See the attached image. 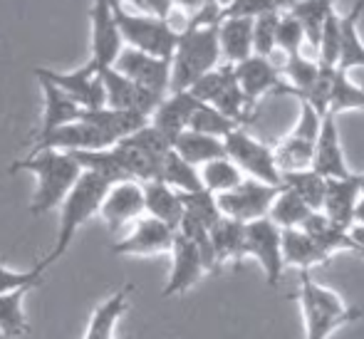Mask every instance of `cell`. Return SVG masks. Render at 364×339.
I'll return each instance as SVG.
<instances>
[{
	"label": "cell",
	"instance_id": "6da1fadb",
	"mask_svg": "<svg viewBox=\"0 0 364 339\" xmlns=\"http://www.w3.org/2000/svg\"><path fill=\"white\" fill-rule=\"evenodd\" d=\"M10 171H30L38 178V188H35L33 203L30 210L35 215L50 213L53 208H60L70 188L82 176L80 163L75 161L70 154L65 151H33L25 158L15 161Z\"/></svg>",
	"mask_w": 364,
	"mask_h": 339
},
{
	"label": "cell",
	"instance_id": "7a4b0ae2",
	"mask_svg": "<svg viewBox=\"0 0 364 339\" xmlns=\"http://www.w3.org/2000/svg\"><path fill=\"white\" fill-rule=\"evenodd\" d=\"M295 297L305 322V339H330L340 327L352 325L362 317L360 307L350 305L335 290L312 280L310 272H300V287Z\"/></svg>",
	"mask_w": 364,
	"mask_h": 339
},
{
	"label": "cell",
	"instance_id": "3957f363",
	"mask_svg": "<svg viewBox=\"0 0 364 339\" xmlns=\"http://www.w3.org/2000/svg\"><path fill=\"white\" fill-rule=\"evenodd\" d=\"M220 65L218 25H188L178 33L171 55L168 92H186L198 77Z\"/></svg>",
	"mask_w": 364,
	"mask_h": 339
},
{
	"label": "cell",
	"instance_id": "277c9868",
	"mask_svg": "<svg viewBox=\"0 0 364 339\" xmlns=\"http://www.w3.org/2000/svg\"><path fill=\"white\" fill-rule=\"evenodd\" d=\"M107 188H109V183H107L105 178L95 176V173L82 171V176L77 178L75 186L70 188V193L65 196V201L60 203L58 240H55L53 253L38 263L40 268L45 270L48 265L58 263V260L68 253L70 245H73V240H75V235H77V230H80L82 225L92 218V215H97V210H100V203H102V198H105Z\"/></svg>",
	"mask_w": 364,
	"mask_h": 339
},
{
	"label": "cell",
	"instance_id": "5b68a950",
	"mask_svg": "<svg viewBox=\"0 0 364 339\" xmlns=\"http://www.w3.org/2000/svg\"><path fill=\"white\" fill-rule=\"evenodd\" d=\"M109 5L124 48L139 50V53H146L151 58L171 60L178 33L168 20L154 18L149 13H132V10L122 8L119 3H114V0H109Z\"/></svg>",
	"mask_w": 364,
	"mask_h": 339
},
{
	"label": "cell",
	"instance_id": "8992f818",
	"mask_svg": "<svg viewBox=\"0 0 364 339\" xmlns=\"http://www.w3.org/2000/svg\"><path fill=\"white\" fill-rule=\"evenodd\" d=\"M225 156L240 168L245 178L268 183V186H280V171L275 166L273 146L263 144L260 139L245 131V127H238L223 139Z\"/></svg>",
	"mask_w": 364,
	"mask_h": 339
},
{
	"label": "cell",
	"instance_id": "52a82bcc",
	"mask_svg": "<svg viewBox=\"0 0 364 339\" xmlns=\"http://www.w3.org/2000/svg\"><path fill=\"white\" fill-rule=\"evenodd\" d=\"M278 191L280 186H268V183L253 181V178H243V183L235 186L233 191L218 193L216 205L223 218L253 223V220L268 218L270 203Z\"/></svg>",
	"mask_w": 364,
	"mask_h": 339
},
{
	"label": "cell",
	"instance_id": "ba28073f",
	"mask_svg": "<svg viewBox=\"0 0 364 339\" xmlns=\"http://www.w3.org/2000/svg\"><path fill=\"white\" fill-rule=\"evenodd\" d=\"M245 258H253L265 275L270 287L280 285L285 272L283 245H280V228L268 218L245 223Z\"/></svg>",
	"mask_w": 364,
	"mask_h": 339
},
{
	"label": "cell",
	"instance_id": "9c48e42d",
	"mask_svg": "<svg viewBox=\"0 0 364 339\" xmlns=\"http://www.w3.org/2000/svg\"><path fill=\"white\" fill-rule=\"evenodd\" d=\"M90 65L97 70L112 68L124 50L119 28L112 15L109 0H92L90 5Z\"/></svg>",
	"mask_w": 364,
	"mask_h": 339
},
{
	"label": "cell",
	"instance_id": "30bf717a",
	"mask_svg": "<svg viewBox=\"0 0 364 339\" xmlns=\"http://www.w3.org/2000/svg\"><path fill=\"white\" fill-rule=\"evenodd\" d=\"M109 146H114V141L100 127L90 124L85 119H77L65 127H58V129L48 131L43 136H35L33 151H48L50 149V151L75 154V151H100V149H109Z\"/></svg>",
	"mask_w": 364,
	"mask_h": 339
},
{
	"label": "cell",
	"instance_id": "8fae6325",
	"mask_svg": "<svg viewBox=\"0 0 364 339\" xmlns=\"http://www.w3.org/2000/svg\"><path fill=\"white\" fill-rule=\"evenodd\" d=\"M97 215L102 218V223L107 225L109 233H119L127 225H134L136 220L144 215L141 183H136V181L112 183V186L107 188L105 198H102Z\"/></svg>",
	"mask_w": 364,
	"mask_h": 339
},
{
	"label": "cell",
	"instance_id": "7c38bea8",
	"mask_svg": "<svg viewBox=\"0 0 364 339\" xmlns=\"http://www.w3.org/2000/svg\"><path fill=\"white\" fill-rule=\"evenodd\" d=\"M38 75L53 82L58 90H63L80 109H100L105 107V87H102L100 72L95 65H82L73 72H58L48 68H38Z\"/></svg>",
	"mask_w": 364,
	"mask_h": 339
},
{
	"label": "cell",
	"instance_id": "4fadbf2b",
	"mask_svg": "<svg viewBox=\"0 0 364 339\" xmlns=\"http://www.w3.org/2000/svg\"><path fill=\"white\" fill-rule=\"evenodd\" d=\"M119 75H124L127 80H132L134 85L144 87V90L154 92V95H168V80H171V60L164 58H151L139 50L124 48L117 58V63L112 65Z\"/></svg>",
	"mask_w": 364,
	"mask_h": 339
},
{
	"label": "cell",
	"instance_id": "5bb4252c",
	"mask_svg": "<svg viewBox=\"0 0 364 339\" xmlns=\"http://www.w3.org/2000/svg\"><path fill=\"white\" fill-rule=\"evenodd\" d=\"M173 238H176V230L168 228L166 223L151 218V215H141L132 230L119 240V243L112 245V253L114 255H136V258H144V255H161L171 253Z\"/></svg>",
	"mask_w": 364,
	"mask_h": 339
},
{
	"label": "cell",
	"instance_id": "9a60e30c",
	"mask_svg": "<svg viewBox=\"0 0 364 339\" xmlns=\"http://www.w3.org/2000/svg\"><path fill=\"white\" fill-rule=\"evenodd\" d=\"M97 72H100L102 87H105V107H109V109H129L139 112L144 117H151V112L164 99L161 95H154V92L127 80L114 68H102Z\"/></svg>",
	"mask_w": 364,
	"mask_h": 339
},
{
	"label": "cell",
	"instance_id": "2e32d148",
	"mask_svg": "<svg viewBox=\"0 0 364 339\" xmlns=\"http://www.w3.org/2000/svg\"><path fill=\"white\" fill-rule=\"evenodd\" d=\"M310 168L315 173H320L322 178H347L352 176L350 166L345 161V151L340 144V131H337V117L327 112L322 117L320 134L315 141V151H312V163Z\"/></svg>",
	"mask_w": 364,
	"mask_h": 339
},
{
	"label": "cell",
	"instance_id": "e0dca14e",
	"mask_svg": "<svg viewBox=\"0 0 364 339\" xmlns=\"http://www.w3.org/2000/svg\"><path fill=\"white\" fill-rule=\"evenodd\" d=\"M233 77L250 104H255L260 97L270 95V92L275 95L283 92V77H280V70L270 63V58L250 55L248 60L233 65Z\"/></svg>",
	"mask_w": 364,
	"mask_h": 339
},
{
	"label": "cell",
	"instance_id": "ac0fdd59",
	"mask_svg": "<svg viewBox=\"0 0 364 339\" xmlns=\"http://www.w3.org/2000/svg\"><path fill=\"white\" fill-rule=\"evenodd\" d=\"M206 275L203 268V260L198 255L196 245L188 238H183L181 233H176L171 245V272H168V282L161 290L164 297H173V295H183L196 285L201 277Z\"/></svg>",
	"mask_w": 364,
	"mask_h": 339
},
{
	"label": "cell",
	"instance_id": "d6986e66",
	"mask_svg": "<svg viewBox=\"0 0 364 339\" xmlns=\"http://www.w3.org/2000/svg\"><path fill=\"white\" fill-rule=\"evenodd\" d=\"M196 107H198V102L193 99L188 92H168V95L159 102L156 109L151 112L149 124L161 131L173 146V139L188 129V122H191V114Z\"/></svg>",
	"mask_w": 364,
	"mask_h": 339
},
{
	"label": "cell",
	"instance_id": "ffe728a7",
	"mask_svg": "<svg viewBox=\"0 0 364 339\" xmlns=\"http://www.w3.org/2000/svg\"><path fill=\"white\" fill-rule=\"evenodd\" d=\"M357 198H360V173H352L347 178H330L320 213L335 225L352 228V210Z\"/></svg>",
	"mask_w": 364,
	"mask_h": 339
},
{
	"label": "cell",
	"instance_id": "44dd1931",
	"mask_svg": "<svg viewBox=\"0 0 364 339\" xmlns=\"http://www.w3.org/2000/svg\"><path fill=\"white\" fill-rule=\"evenodd\" d=\"M300 230L322 250L325 255H335L340 250H352V253H362L360 245L352 240L350 228H342V225H335L332 220H327L320 210H312L307 215V220L300 225Z\"/></svg>",
	"mask_w": 364,
	"mask_h": 339
},
{
	"label": "cell",
	"instance_id": "7402d4cb",
	"mask_svg": "<svg viewBox=\"0 0 364 339\" xmlns=\"http://www.w3.org/2000/svg\"><path fill=\"white\" fill-rule=\"evenodd\" d=\"M218 48L225 65H238L253 55V20L223 18L218 23Z\"/></svg>",
	"mask_w": 364,
	"mask_h": 339
},
{
	"label": "cell",
	"instance_id": "603a6c76",
	"mask_svg": "<svg viewBox=\"0 0 364 339\" xmlns=\"http://www.w3.org/2000/svg\"><path fill=\"white\" fill-rule=\"evenodd\" d=\"M80 119L90 122V124L100 127L112 141H122V139L132 136L139 131L141 127L149 124V117L139 114V112L129 109H109V107H100V109H82Z\"/></svg>",
	"mask_w": 364,
	"mask_h": 339
},
{
	"label": "cell",
	"instance_id": "cb8c5ba5",
	"mask_svg": "<svg viewBox=\"0 0 364 339\" xmlns=\"http://www.w3.org/2000/svg\"><path fill=\"white\" fill-rule=\"evenodd\" d=\"M208 233H211V245L218 268L228 263L233 268H240L245 263V223L220 218Z\"/></svg>",
	"mask_w": 364,
	"mask_h": 339
},
{
	"label": "cell",
	"instance_id": "d4e9b609",
	"mask_svg": "<svg viewBox=\"0 0 364 339\" xmlns=\"http://www.w3.org/2000/svg\"><path fill=\"white\" fill-rule=\"evenodd\" d=\"M35 77H38L40 90H43V97H45L43 124H40V129L35 131V136H43V134H48V131L58 129V127H65V124H70V122L80 119L82 109L70 99L68 95H65L63 90H58L53 82L45 80V77L38 75V72H35Z\"/></svg>",
	"mask_w": 364,
	"mask_h": 339
},
{
	"label": "cell",
	"instance_id": "484cf974",
	"mask_svg": "<svg viewBox=\"0 0 364 339\" xmlns=\"http://www.w3.org/2000/svg\"><path fill=\"white\" fill-rule=\"evenodd\" d=\"M141 193H144V215H151V218L161 220L168 228L176 230L183 218L181 193L168 188L161 181L141 183Z\"/></svg>",
	"mask_w": 364,
	"mask_h": 339
},
{
	"label": "cell",
	"instance_id": "4316f807",
	"mask_svg": "<svg viewBox=\"0 0 364 339\" xmlns=\"http://www.w3.org/2000/svg\"><path fill=\"white\" fill-rule=\"evenodd\" d=\"M280 245H283V263L285 268H295L300 272H310L317 265H325L330 255H325L300 228L280 230Z\"/></svg>",
	"mask_w": 364,
	"mask_h": 339
},
{
	"label": "cell",
	"instance_id": "83f0119b",
	"mask_svg": "<svg viewBox=\"0 0 364 339\" xmlns=\"http://www.w3.org/2000/svg\"><path fill=\"white\" fill-rule=\"evenodd\" d=\"M364 13V0H357L350 15L340 18V58H337V70L350 75V70L364 68V43L360 38V18Z\"/></svg>",
	"mask_w": 364,
	"mask_h": 339
},
{
	"label": "cell",
	"instance_id": "f1b7e54d",
	"mask_svg": "<svg viewBox=\"0 0 364 339\" xmlns=\"http://www.w3.org/2000/svg\"><path fill=\"white\" fill-rule=\"evenodd\" d=\"M132 292H134V285L127 282V285L119 287L112 297H107L105 302H100L97 310L92 312V320H90V327H87L85 339H114L112 332H114L117 320H119V317L127 312V307H129Z\"/></svg>",
	"mask_w": 364,
	"mask_h": 339
},
{
	"label": "cell",
	"instance_id": "f546056e",
	"mask_svg": "<svg viewBox=\"0 0 364 339\" xmlns=\"http://www.w3.org/2000/svg\"><path fill=\"white\" fill-rule=\"evenodd\" d=\"M173 151L183 158L191 166H203V163L213 161V158H223L225 149H223V139L208 136V134H198V131H181L173 139Z\"/></svg>",
	"mask_w": 364,
	"mask_h": 339
},
{
	"label": "cell",
	"instance_id": "4dcf8cb0",
	"mask_svg": "<svg viewBox=\"0 0 364 339\" xmlns=\"http://www.w3.org/2000/svg\"><path fill=\"white\" fill-rule=\"evenodd\" d=\"M337 0H295L290 5L288 13L300 20L302 30H305V45H310L317 53V43H320L322 25H325L327 15L335 10Z\"/></svg>",
	"mask_w": 364,
	"mask_h": 339
},
{
	"label": "cell",
	"instance_id": "1f68e13d",
	"mask_svg": "<svg viewBox=\"0 0 364 339\" xmlns=\"http://www.w3.org/2000/svg\"><path fill=\"white\" fill-rule=\"evenodd\" d=\"M317 70H320V63L310 60L302 53L288 58L283 70H280V77H283V92L280 95H292L297 99H302L310 92V87L315 85Z\"/></svg>",
	"mask_w": 364,
	"mask_h": 339
},
{
	"label": "cell",
	"instance_id": "d6a6232c",
	"mask_svg": "<svg viewBox=\"0 0 364 339\" xmlns=\"http://www.w3.org/2000/svg\"><path fill=\"white\" fill-rule=\"evenodd\" d=\"M159 181L166 183L168 188L178 193H196L203 191L201 176H198V168L186 163L176 151H168L161 161V173H159Z\"/></svg>",
	"mask_w": 364,
	"mask_h": 339
},
{
	"label": "cell",
	"instance_id": "836d02e7",
	"mask_svg": "<svg viewBox=\"0 0 364 339\" xmlns=\"http://www.w3.org/2000/svg\"><path fill=\"white\" fill-rule=\"evenodd\" d=\"M312 210L307 208L305 201H302L297 193H292L290 188L280 186V191L275 193L273 203H270L268 220L278 225L280 230H290V228H300Z\"/></svg>",
	"mask_w": 364,
	"mask_h": 339
},
{
	"label": "cell",
	"instance_id": "e575fe53",
	"mask_svg": "<svg viewBox=\"0 0 364 339\" xmlns=\"http://www.w3.org/2000/svg\"><path fill=\"white\" fill-rule=\"evenodd\" d=\"M280 186L297 193L310 210H322V201H325V191H327V178H322L320 173H315L312 168L283 173V176H280Z\"/></svg>",
	"mask_w": 364,
	"mask_h": 339
},
{
	"label": "cell",
	"instance_id": "d590c367",
	"mask_svg": "<svg viewBox=\"0 0 364 339\" xmlns=\"http://www.w3.org/2000/svg\"><path fill=\"white\" fill-rule=\"evenodd\" d=\"M198 176H201L203 188H206L208 193H213V196L225 193V191H233V188L240 186L245 178L243 173H240V168L235 166L228 156L213 158V161L198 166Z\"/></svg>",
	"mask_w": 364,
	"mask_h": 339
},
{
	"label": "cell",
	"instance_id": "8d00e7d4",
	"mask_svg": "<svg viewBox=\"0 0 364 339\" xmlns=\"http://www.w3.org/2000/svg\"><path fill=\"white\" fill-rule=\"evenodd\" d=\"M25 295H28V290H15L8 292V295H0V335L15 339L30 332V325L23 312Z\"/></svg>",
	"mask_w": 364,
	"mask_h": 339
},
{
	"label": "cell",
	"instance_id": "74e56055",
	"mask_svg": "<svg viewBox=\"0 0 364 339\" xmlns=\"http://www.w3.org/2000/svg\"><path fill=\"white\" fill-rule=\"evenodd\" d=\"M355 109L364 112V90L350 80V75H345V72L337 70L335 82H332L327 112L337 117V114H342V112H355Z\"/></svg>",
	"mask_w": 364,
	"mask_h": 339
},
{
	"label": "cell",
	"instance_id": "f35d334b",
	"mask_svg": "<svg viewBox=\"0 0 364 339\" xmlns=\"http://www.w3.org/2000/svg\"><path fill=\"white\" fill-rule=\"evenodd\" d=\"M240 124H235L233 119L223 117L216 107L211 104H201L193 109L191 114V122H188V129L191 131H198V134H208V136H216V139H225L230 131H235Z\"/></svg>",
	"mask_w": 364,
	"mask_h": 339
},
{
	"label": "cell",
	"instance_id": "ab89813d",
	"mask_svg": "<svg viewBox=\"0 0 364 339\" xmlns=\"http://www.w3.org/2000/svg\"><path fill=\"white\" fill-rule=\"evenodd\" d=\"M233 82V65H218L211 72H206L203 77H198L191 87H188V95L193 97L201 104H213V99L225 90V87Z\"/></svg>",
	"mask_w": 364,
	"mask_h": 339
},
{
	"label": "cell",
	"instance_id": "60d3db41",
	"mask_svg": "<svg viewBox=\"0 0 364 339\" xmlns=\"http://www.w3.org/2000/svg\"><path fill=\"white\" fill-rule=\"evenodd\" d=\"M181 203H183V215L203 223L208 230L223 218L216 205V196L208 193L206 188H203V191H196V193H181Z\"/></svg>",
	"mask_w": 364,
	"mask_h": 339
},
{
	"label": "cell",
	"instance_id": "b9f144b4",
	"mask_svg": "<svg viewBox=\"0 0 364 339\" xmlns=\"http://www.w3.org/2000/svg\"><path fill=\"white\" fill-rule=\"evenodd\" d=\"M305 48V30H302L300 20L290 13H280L278 30H275V50H283L288 58L300 55Z\"/></svg>",
	"mask_w": 364,
	"mask_h": 339
},
{
	"label": "cell",
	"instance_id": "7bdbcfd3",
	"mask_svg": "<svg viewBox=\"0 0 364 339\" xmlns=\"http://www.w3.org/2000/svg\"><path fill=\"white\" fill-rule=\"evenodd\" d=\"M280 10L263 13L253 18V55L270 58L275 53V30H278Z\"/></svg>",
	"mask_w": 364,
	"mask_h": 339
},
{
	"label": "cell",
	"instance_id": "ee69618b",
	"mask_svg": "<svg viewBox=\"0 0 364 339\" xmlns=\"http://www.w3.org/2000/svg\"><path fill=\"white\" fill-rule=\"evenodd\" d=\"M337 58H340V18H337V10H332L322 25L320 43H317V63L337 68Z\"/></svg>",
	"mask_w": 364,
	"mask_h": 339
},
{
	"label": "cell",
	"instance_id": "f6af8a7d",
	"mask_svg": "<svg viewBox=\"0 0 364 339\" xmlns=\"http://www.w3.org/2000/svg\"><path fill=\"white\" fill-rule=\"evenodd\" d=\"M45 280V270L40 265H35L33 270L28 272H13L8 270L5 265H0V295H8V292L15 290H35L40 287Z\"/></svg>",
	"mask_w": 364,
	"mask_h": 339
},
{
	"label": "cell",
	"instance_id": "bcb514c9",
	"mask_svg": "<svg viewBox=\"0 0 364 339\" xmlns=\"http://www.w3.org/2000/svg\"><path fill=\"white\" fill-rule=\"evenodd\" d=\"M124 141H129L132 146L141 149V151L151 154V156H156V158H164L168 151H171V141H168V139L164 136L159 129H154L151 124L141 127L139 131H134L132 136H127Z\"/></svg>",
	"mask_w": 364,
	"mask_h": 339
},
{
	"label": "cell",
	"instance_id": "7dc6e473",
	"mask_svg": "<svg viewBox=\"0 0 364 339\" xmlns=\"http://www.w3.org/2000/svg\"><path fill=\"white\" fill-rule=\"evenodd\" d=\"M283 0H233L228 8L220 10V20L223 18H258L263 13H275L280 10Z\"/></svg>",
	"mask_w": 364,
	"mask_h": 339
},
{
	"label": "cell",
	"instance_id": "c3c4849f",
	"mask_svg": "<svg viewBox=\"0 0 364 339\" xmlns=\"http://www.w3.org/2000/svg\"><path fill=\"white\" fill-rule=\"evenodd\" d=\"M173 3V13H181L183 20H191L196 13H201L211 0H171Z\"/></svg>",
	"mask_w": 364,
	"mask_h": 339
},
{
	"label": "cell",
	"instance_id": "681fc988",
	"mask_svg": "<svg viewBox=\"0 0 364 339\" xmlns=\"http://www.w3.org/2000/svg\"><path fill=\"white\" fill-rule=\"evenodd\" d=\"M144 10L154 18L168 20L173 15V3L171 0H144Z\"/></svg>",
	"mask_w": 364,
	"mask_h": 339
},
{
	"label": "cell",
	"instance_id": "f907efd6",
	"mask_svg": "<svg viewBox=\"0 0 364 339\" xmlns=\"http://www.w3.org/2000/svg\"><path fill=\"white\" fill-rule=\"evenodd\" d=\"M352 225H360V228H364V196L362 193L355 203V210H352Z\"/></svg>",
	"mask_w": 364,
	"mask_h": 339
},
{
	"label": "cell",
	"instance_id": "816d5d0a",
	"mask_svg": "<svg viewBox=\"0 0 364 339\" xmlns=\"http://www.w3.org/2000/svg\"><path fill=\"white\" fill-rule=\"evenodd\" d=\"M350 235H352V240L360 245V250H362V255H364V228H360V225H352Z\"/></svg>",
	"mask_w": 364,
	"mask_h": 339
},
{
	"label": "cell",
	"instance_id": "f5cc1de1",
	"mask_svg": "<svg viewBox=\"0 0 364 339\" xmlns=\"http://www.w3.org/2000/svg\"><path fill=\"white\" fill-rule=\"evenodd\" d=\"M114 3H119L122 8H124V5H132V8H136V13H146L144 0H114Z\"/></svg>",
	"mask_w": 364,
	"mask_h": 339
},
{
	"label": "cell",
	"instance_id": "db71d44e",
	"mask_svg": "<svg viewBox=\"0 0 364 339\" xmlns=\"http://www.w3.org/2000/svg\"><path fill=\"white\" fill-rule=\"evenodd\" d=\"M230 3H233V0H216V5H218L220 10H223V8H228Z\"/></svg>",
	"mask_w": 364,
	"mask_h": 339
},
{
	"label": "cell",
	"instance_id": "11a10c76",
	"mask_svg": "<svg viewBox=\"0 0 364 339\" xmlns=\"http://www.w3.org/2000/svg\"><path fill=\"white\" fill-rule=\"evenodd\" d=\"M360 193L364 196V173H360Z\"/></svg>",
	"mask_w": 364,
	"mask_h": 339
}]
</instances>
